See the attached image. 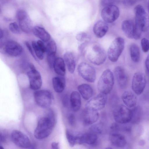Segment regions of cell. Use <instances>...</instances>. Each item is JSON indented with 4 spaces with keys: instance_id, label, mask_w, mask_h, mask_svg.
I'll return each instance as SVG.
<instances>
[{
    "instance_id": "obj_1",
    "label": "cell",
    "mask_w": 149,
    "mask_h": 149,
    "mask_svg": "<svg viewBox=\"0 0 149 149\" xmlns=\"http://www.w3.org/2000/svg\"><path fill=\"white\" fill-rule=\"evenodd\" d=\"M56 123V119L54 112L51 110H49L45 116L38 121L34 132L35 137L41 139L48 137L51 133Z\"/></svg>"
},
{
    "instance_id": "obj_2",
    "label": "cell",
    "mask_w": 149,
    "mask_h": 149,
    "mask_svg": "<svg viewBox=\"0 0 149 149\" xmlns=\"http://www.w3.org/2000/svg\"><path fill=\"white\" fill-rule=\"evenodd\" d=\"M135 30L134 38L138 40L141 33L147 31L149 28V20L147 13L143 7L140 5L136 6L134 9Z\"/></svg>"
},
{
    "instance_id": "obj_3",
    "label": "cell",
    "mask_w": 149,
    "mask_h": 149,
    "mask_svg": "<svg viewBox=\"0 0 149 149\" xmlns=\"http://www.w3.org/2000/svg\"><path fill=\"white\" fill-rule=\"evenodd\" d=\"M114 74L109 69L105 70L102 74L97 83L100 93L107 95L111 91L114 84Z\"/></svg>"
},
{
    "instance_id": "obj_4",
    "label": "cell",
    "mask_w": 149,
    "mask_h": 149,
    "mask_svg": "<svg viewBox=\"0 0 149 149\" xmlns=\"http://www.w3.org/2000/svg\"><path fill=\"white\" fill-rule=\"evenodd\" d=\"M125 44L124 39L121 37H117L113 41L107 52L108 57L111 61H117L123 50Z\"/></svg>"
},
{
    "instance_id": "obj_5",
    "label": "cell",
    "mask_w": 149,
    "mask_h": 149,
    "mask_svg": "<svg viewBox=\"0 0 149 149\" xmlns=\"http://www.w3.org/2000/svg\"><path fill=\"white\" fill-rule=\"evenodd\" d=\"M113 116L117 123L121 124L128 123L131 120V110L126 106L119 105L113 110Z\"/></svg>"
},
{
    "instance_id": "obj_6",
    "label": "cell",
    "mask_w": 149,
    "mask_h": 149,
    "mask_svg": "<svg viewBox=\"0 0 149 149\" xmlns=\"http://www.w3.org/2000/svg\"><path fill=\"white\" fill-rule=\"evenodd\" d=\"M87 57L89 61L93 64L100 65L105 61L107 55L104 49L97 45L92 47L89 52Z\"/></svg>"
},
{
    "instance_id": "obj_7",
    "label": "cell",
    "mask_w": 149,
    "mask_h": 149,
    "mask_svg": "<svg viewBox=\"0 0 149 149\" xmlns=\"http://www.w3.org/2000/svg\"><path fill=\"white\" fill-rule=\"evenodd\" d=\"M16 17L22 31L27 33L32 31L33 27L32 22L25 10H18L16 12Z\"/></svg>"
},
{
    "instance_id": "obj_8",
    "label": "cell",
    "mask_w": 149,
    "mask_h": 149,
    "mask_svg": "<svg viewBox=\"0 0 149 149\" xmlns=\"http://www.w3.org/2000/svg\"><path fill=\"white\" fill-rule=\"evenodd\" d=\"M77 71L79 75L87 81L93 83L96 79V72L94 68L88 63L82 62L77 67Z\"/></svg>"
},
{
    "instance_id": "obj_9",
    "label": "cell",
    "mask_w": 149,
    "mask_h": 149,
    "mask_svg": "<svg viewBox=\"0 0 149 149\" xmlns=\"http://www.w3.org/2000/svg\"><path fill=\"white\" fill-rule=\"evenodd\" d=\"M52 95L49 91L45 90L37 91L34 93V98L37 104L45 108H48L52 104Z\"/></svg>"
},
{
    "instance_id": "obj_10",
    "label": "cell",
    "mask_w": 149,
    "mask_h": 149,
    "mask_svg": "<svg viewBox=\"0 0 149 149\" xmlns=\"http://www.w3.org/2000/svg\"><path fill=\"white\" fill-rule=\"evenodd\" d=\"M146 84V79L145 75L142 73L137 72L133 77L132 88L134 93L140 95L143 91Z\"/></svg>"
},
{
    "instance_id": "obj_11",
    "label": "cell",
    "mask_w": 149,
    "mask_h": 149,
    "mask_svg": "<svg viewBox=\"0 0 149 149\" xmlns=\"http://www.w3.org/2000/svg\"><path fill=\"white\" fill-rule=\"evenodd\" d=\"M119 8L115 5L105 6L101 12V16L103 20L107 23H111L116 20L119 17Z\"/></svg>"
},
{
    "instance_id": "obj_12",
    "label": "cell",
    "mask_w": 149,
    "mask_h": 149,
    "mask_svg": "<svg viewBox=\"0 0 149 149\" xmlns=\"http://www.w3.org/2000/svg\"><path fill=\"white\" fill-rule=\"evenodd\" d=\"M107 100V95L100 93L90 99L86 104L85 107L98 111L104 107Z\"/></svg>"
},
{
    "instance_id": "obj_13",
    "label": "cell",
    "mask_w": 149,
    "mask_h": 149,
    "mask_svg": "<svg viewBox=\"0 0 149 149\" xmlns=\"http://www.w3.org/2000/svg\"><path fill=\"white\" fill-rule=\"evenodd\" d=\"M10 137L13 142L19 147L27 148L31 146V142L28 137L20 131L13 130L11 133Z\"/></svg>"
},
{
    "instance_id": "obj_14",
    "label": "cell",
    "mask_w": 149,
    "mask_h": 149,
    "mask_svg": "<svg viewBox=\"0 0 149 149\" xmlns=\"http://www.w3.org/2000/svg\"><path fill=\"white\" fill-rule=\"evenodd\" d=\"M22 48L17 42L12 40H7L5 43L3 53L12 56L19 55L22 53Z\"/></svg>"
},
{
    "instance_id": "obj_15",
    "label": "cell",
    "mask_w": 149,
    "mask_h": 149,
    "mask_svg": "<svg viewBox=\"0 0 149 149\" xmlns=\"http://www.w3.org/2000/svg\"><path fill=\"white\" fill-rule=\"evenodd\" d=\"M27 75L30 88L33 90L40 88L42 84V80L40 73L36 69L30 70L27 72Z\"/></svg>"
},
{
    "instance_id": "obj_16",
    "label": "cell",
    "mask_w": 149,
    "mask_h": 149,
    "mask_svg": "<svg viewBox=\"0 0 149 149\" xmlns=\"http://www.w3.org/2000/svg\"><path fill=\"white\" fill-rule=\"evenodd\" d=\"M99 117L98 111L92 110L85 107L82 112L83 123L86 125H90L96 122Z\"/></svg>"
},
{
    "instance_id": "obj_17",
    "label": "cell",
    "mask_w": 149,
    "mask_h": 149,
    "mask_svg": "<svg viewBox=\"0 0 149 149\" xmlns=\"http://www.w3.org/2000/svg\"><path fill=\"white\" fill-rule=\"evenodd\" d=\"M114 75L117 82L122 88H125L128 84V77L124 69L122 67H116L114 71Z\"/></svg>"
},
{
    "instance_id": "obj_18",
    "label": "cell",
    "mask_w": 149,
    "mask_h": 149,
    "mask_svg": "<svg viewBox=\"0 0 149 149\" xmlns=\"http://www.w3.org/2000/svg\"><path fill=\"white\" fill-rule=\"evenodd\" d=\"M109 30V26L107 23L99 20L94 24L93 30L95 36L98 38H101L106 34Z\"/></svg>"
},
{
    "instance_id": "obj_19",
    "label": "cell",
    "mask_w": 149,
    "mask_h": 149,
    "mask_svg": "<svg viewBox=\"0 0 149 149\" xmlns=\"http://www.w3.org/2000/svg\"><path fill=\"white\" fill-rule=\"evenodd\" d=\"M123 102L127 107H135L137 103V97L135 94L130 91H126L123 93L122 97Z\"/></svg>"
},
{
    "instance_id": "obj_20",
    "label": "cell",
    "mask_w": 149,
    "mask_h": 149,
    "mask_svg": "<svg viewBox=\"0 0 149 149\" xmlns=\"http://www.w3.org/2000/svg\"><path fill=\"white\" fill-rule=\"evenodd\" d=\"M109 139L111 143L116 147H124L126 144L125 137L118 133H111L110 135Z\"/></svg>"
},
{
    "instance_id": "obj_21",
    "label": "cell",
    "mask_w": 149,
    "mask_h": 149,
    "mask_svg": "<svg viewBox=\"0 0 149 149\" xmlns=\"http://www.w3.org/2000/svg\"><path fill=\"white\" fill-rule=\"evenodd\" d=\"M121 28L126 36L129 39L134 38L135 26L134 24L130 20H125L121 24Z\"/></svg>"
},
{
    "instance_id": "obj_22",
    "label": "cell",
    "mask_w": 149,
    "mask_h": 149,
    "mask_svg": "<svg viewBox=\"0 0 149 149\" xmlns=\"http://www.w3.org/2000/svg\"><path fill=\"white\" fill-rule=\"evenodd\" d=\"M33 34L42 41L45 42L49 41L51 36L49 33L43 27L35 26L33 27L32 31Z\"/></svg>"
},
{
    "instance_id": "obj_23",
    "label": "cell",
    "mask_w": 149,
    "mask_h": 149,
    "mask_svg": "<svg viewBox=\"0 0 149 149\" xmlns=\"http://www.w3.org/2000/svg\"><path fill=\"white\" fill-rule=\"evenodd\" d=\"M64 61L68 69L71 74L74 73L75 68V61L73 54L71 52H67L64 55Z\"/></svg>"
},
{
    "instance_id": "obj_24",
    "label": "cell",
    "mask_w": 149,
    "mask_h": 149,
    "mask_svg": "<svg viewBox=\"0 0 149 149\" xmlns=\"http://www.w3.org/2000/svg\"><path fill=\"white\" fill-rule=\"evenodd\" d=\"M55 73L59 76H64L66 73L65 65L63 59L61 57L55 59L53 66Z\"/></svg>"
},
{
    "instance_id": "obj_25",
    "label": "cell",
    "mask_w": 149,
    "mask_h": 149,
    "mask_svg": "<svg viewBox=\"0 0 149 149\" xmlns=\"http://www.w3.org/2000/svg\"><path fill=\"white\" fill-rule=\"evenodd\" d=\"M78 90L82 97L85 100L90 99L92 97L93 91L90 85L86 84L79 85Z\"/></svg>"
},
{
    "instance_id": "obj_26",
    "label": "cell",
    "mask_w": 149,
    "mask_h": 149,
    "mask_svg": "<svg viewBox=\"0 0 149 149\" xmlns=\"http://www.w3.org/2000/svg\"><path fill=\"white\" fill-rule=\"evenodd\" d=\"M53 88L55 91L58 93L62 92L65 86V80L63 76L56 77L52 79Z\"/></svg>"
},
{
    "instance_id": "obj_27",
    "label": "cell",
    "mask_w": 149,
    "mask_h": 149,
    "mask_svg": "<svg viewBox=\"0 0 149 149\" xmlns=\"http://www.w3.org/2000/svg\"><path fill=\"white\" fill-rule=\"evenodd\" d=\"M70 102L72 109L74 111H79L81 106V99L80 94L74 91L71 94Z\"/></svg>"
},
{
    "instance_id": "obj_28",
    "label": "cell",
    "mask_w": 149,
    "mask_h": 149,
    "mask_svg": "<svg viewBox=\"0 0 149 149\" xmlns=\"http://www.w3.org/2000/svg\"><path fill=\"white\" fill-rule=\"evenodd\" d=\"M131 58L134 62L137 63L140 61V52L139 47L134 43L131 44L130 47Z\"/></svg>"
},
{
    "instance_id": "obj_29",
    "label": "cell",
    "mask_w": 149,
    "mask_h": 149,
    "mask_svg": "<svg viewBox=\"0 0 149 149\" xmlns=\"http://www.w3.org/2000/svg\"><path fill=\"white\" fill-rule=\"evenodd\" d=\"M131 110V116L130 121L132 123L137 124L140 122L141 116V109L139 107H135Z\"/></svg>"
},
{
    "instance_id": "obj_30",
    "label": "cell",
    "mask_w": 149,
    "mask_h": 149,
    "mask_svg": "<svg viewBox=\"0 0 149 149\" xmlns=\"http://www.w3.org/2000/svg\"><path fill=\"white\" fill-rule=\"evenodd\" d=\"M46 52L47 57H56V45L53 40L49 41L46 46Z\"/></svg>"
},
{
    "instance_id": "obj_31",
    "label": "cell",
    "mask_w": 149,
    "mask_h": 149,
    "mask_svg": "<svg viewBox=\"0 0 149 149\" xmlns=\"http://www.w3.org/2000/svg\"><path fill=\"white\" fill-rule=\"evenodd\" d=\"M97 139L96 134L90 132L83 134L84 143L91 145L95 143Z\"/></svg>"
},
{
    "instance_id": "obj_32",
    "label": "cell",
    "mask_w": 149,
    "mask_h": 149,
    "mask_svg": "<svg viewBox=\"0 0 149 149\" xmlns=\"http://www.w3.org/2000/svg\"><path fill=\"white\" fill-rule=\"evenodd\" d=\"M103 125L100 122H95L91 125L89 129V132L96 134H101L103 131Z\"/></svg>"
},
{
    "instance_id": "obj_33",
    "label": "cell",
    "mask_w": 149,
    "mask_h": 149,
    "mask_svg": "<svg viewBox=\"0 0 149 149\" xmlns=\"http://www.w3.org/2000/svg\"><path fill=\"white\" fill-rule=\"evenodd\" d=\"M66 136L70 146L73 147L76 143V135L70 130L68 129L66 130Z\"/></svg>"
},
{
    "instance_id": "obj_34",
    "label": "cell",
    "mask_w": 149,
    "mask_h": 149,
    "mask_svg": "<svg viewBox=\"0 0 149 149\" xmlns=\"http://www.w3.org/2000/svg\"><path fill=\"white\" fill-rule=\"evenodd\" d=\"M32 47L37 57L40 60H42L44 58V53L38 47L36 41L32 42Z\"/></svg>"
},
{
    "instance_id": "obj_35",
    "label": "cell",
    "mask_w": 149,
    "mask_h": 149,
    "mask_svg": "<svg viewBox=\"0 0 149 149\" xmlns=\"http://www.w3.org/2000/svg\"><path fill=\"white\" fill-rule=\"evenodd\" d=\"M9 28L13 33L19 34L21 33L22 31L20 27L16 22L11 23L9 25Z\"/></svg>"
},
{
    "instance_id": "obj_36",
    "label": "cell",
    "mask_w": 149,
    "mask_h": 149,
    "mask_svg": "<svg viewBox=\"0 0 149 149\" xmlns=\"http://www.w3.org/2000/svg\"><path fill=\"white\" fill-rule=\"evenodd\" d=\"M141 45L142 49L144 52H147L149 49V42L148 39L143 38L141 41Z\"/></svg>"
},
{
    "instance_id": "obj_37",
    "label": "cell",
    "mask_w": 149,
    "mask_h": 149,
    "mask_svg": "<svg viewBox=\"0 0 149 149\" xmlns=\"http://www.w3.org/2000/svg\"><path fill=\"white\" fill-rule=\"evenodd\" d=\"M76 38L78 41L80 42L89 39L88 34L84 32H81L77 34L76 36Z\"/></svg>"
},
{
    "instance_id": "obj_38",
    "label": "cell",
    "mask_w": 149,
    "mask_h": 149,
    "mask_svg": "<svg viewBox=\"0 0 149 149\" xmlns=\"http://www.w3.org/2000/svg\"><path fill=\"white\" fill-rule=\"evenodd\" d=\"M110 128L111 133H118L121 130L120 124L117 122L113 123L111 125Z\"/></svg>"
},
{
    "instance_id": "obj_39",
    "label": "cell",
    "mask_w": 149,
    "mask_h": 149,
    "mask_svg": "<svg viewBox=\"0 0 149 149\" xmlns=\"http://www.w3.org/2000/svg\"><path fill=\"white\" fill-rule=\"evenodd\" d=\"M117 1L116 0H102V5L104 6L111 5H115Z\"/></svg>"
},
{
    "instance_id": "obj_40",
    "label": "cell",
    "mask_w": 149,
    "mask_h": 149,
    "mask_svg": "<svg viewBox=\"0 0 149 149\" xmlns=\"http://www.w3.org/2000/svg\"><path fill=\"white\" fill-rule=\"evenodd\" d=\"M7 134L4 130L0 128V143L3 142L6 139Z\"/></svg>"
},
{
    "instance_id": "obj_41",
    "label": "cell",
    "mask_w": 149,
    "mask_h": 149,
    "mask_svg": "<svg viewBox=\"0 0 149 149\" xmlns=\"http://www.w3.org/2000/svg\"><path fill=\"white\" fill-rule=\"evenodd\" d=\"M25 44L27 49L32 55V56L35 60H36V56L35 55V53L33 51H34L32 47L31 46L28 42L27 41H25Z\"/></svg>"
},
{
    "instance_id": "obj_42",
    "label": "cell",
    "mask_w": 149,
    "mask_h": 149,
    "mask_svg": "<svg viewBox=\"0 0 149 149\" xmlns=\"http://www.w3.org/2000/svg\"><path fill=\"white\" fill-rule=\"evenodd\" d=\"M42 41L40 40H38L36 42L37 45L42 52L44 53L46 52V46Z\"/></svg>"
},
{
    "instance_id": "obj_43",
    "label": "cell",
    "mask_w": 149,
    "mask_h": 149,
    "mask_svg": "<svg viewBox=\"0 0 149 149\" xmlns=\"http://www.w3.org/2000/svg\"><path fill=\"white\" fill-rule=\"evenodd\" d=\"M69 123L71 125H74L75 123V118L74 116L72 114L69 116L68 118Z\"/></svg>"
},
{
    "instance_id": "obj_44",
    "label": "cell",
    "mask_w": 149,
    "mask_h": 149,
    "mask_svg": "<svg viewBox=\"0 0 149 149\" xmlns=\"http://www.w3.org/2000/svg\"><path fill=\"white\" fill-rule=\"evenodd\" d=\"M149 56L148 55L146 58L145 61V66L146 72L148 74L149 72Z\"/></svg>"
},
{
    "instance_id": "obj_45",
    "label": "cell",
    "mask_w": 149,
    "mask_h": 149,
    "mask_svg": "<svg viewBox=\"0 0 149 149\" xmlns=\"http://www.w3.org/2000/svg\"><path fill=\"white\" fill-rule=\"evenodd\" d=\"M52 148L53 149H59V143L58 142H54L51 144Z\"/></svg>"
},
{
    "instance_id": "obj_46",
    "label": "cell",
    "mask_w": 149,
    "mask_h": 149,
    "mask_svg": "<svg viewBox=\"0 0 149 149\" xmlns=\"http://www.w3.org/2000/svg\"><path fill=\"white\" fill-rule=\"evenodd\" d=\"M136 0H125V2L129 4H132L134 3Z\"/></svg>"
},
{
    "instance_id": "obj_47",
    "label": "cell",
    "mask_w": 149,
    "mask_h": 149,
    "mask_svg": "<svg viewBox=\"0 0 149 149\" xmlns=\"http://www.w3.org/2000/svg\"><path fill=\"white\" fill-rule=\"evenodd\" d=\"M3 32L1 28L0 27V39L2 37Z\"/></svg>"
},
{
    "instance_id": "obj_48",
    "label": "cell",
    "mask_w": 149,
    "mask_h": 149,
    "mask_svg": "<svg viewBox=\"0 0 149 149\" xmlns=\"http://www.w3.org/2000/svg\"><path fill=\"white\" fill-rule=\"evenodd\" d=\"M4 149L3 147L1 146L0 145V149Z\"/></svg>"
}]
</instances>
